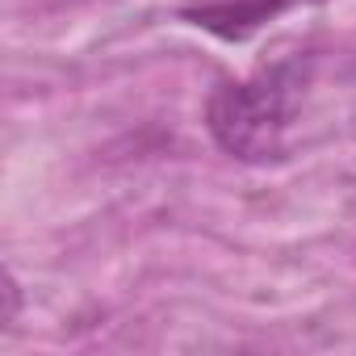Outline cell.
<instances>
[{
	"label": "cell",
	"instance_id": "cell-3",
	"mask_svg": "<svg viewBox=\"0 0 356 356\" xmlns=\"http://www.w3.org/2000/svg\"><path fill=\"white\" fill-rule=\"evenodd\" d=\"M17 314H22V285L13 273H5V331L17 327Z\"/></svg>",
	"mask_w": 356,
	"mask_h": 356
},
{
	"label": "cell",
	"instance_id": "cell-2",
	"mask_svg": "<svg viewBox=\"0 0 356 356\" xmlns=\"http://www.w3.org/2000/svg\"><path fill=\"white\" fill-rule=\"evenodd\" d=\"M293 5V0H227V5H214V9H202L197 22L227 34V38H243L248 30H256L264 17H273L277 9Z\"/></svg>",
	"mask_w": 356,
	"mask_h": 356
},
{
	"label": "cell",
	"instance_id": "cell-1",
	"mask_svg": "<svg viewBox=\"0 0 356 356\" xmlns=\"http://www.w3.org/2000/svg\"><path fill=\"white\" fill-rule=\"evenodd\" d=\"M310 88V59L285 55L264 63L239 84H222L210 97L206 126L214 143L235 159H277L285 151V138L302 113Z\"/></svg>",
	"mask_w": 356,
	"mask_h": 356
}]
</instances>
